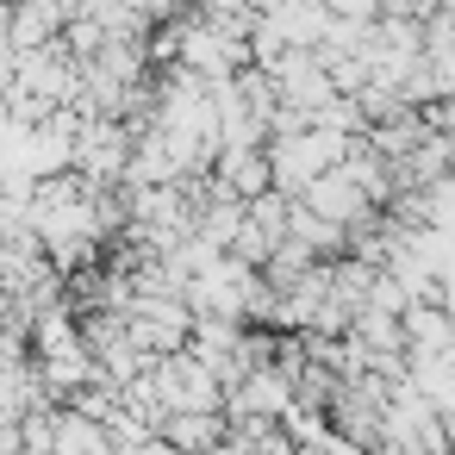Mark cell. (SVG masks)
<instances>
[{"label": "cell", "mask_w": 455, "mask_h": 455, "mask_svg": "<svg viewBox=\"0 0 455 455\" xmlns=\"http://www.w3.org/2000/svg\"><path fill=\"white\" fill-rule=\"evenodd\" d=\"M225 200H256V194H268V156H262V144H250V150H219L212 156V175H206Z\"/></svg>", "instance_id": "obj_1"}, {"label": "cell", "mask_w": 455, "mask_h": 455, "mask_svg": "<svg viewBox=\"0 0 455 455\" xmlns=\"http://www.w3.org/2000/svg\"><path fill=\"white\" fill-rule=\"evenodd\" d=\"M156 436L175 449V455H212L225 443V411H169L156 424Z\"/></svg>", "instance_id": "obj_2"}]
</instances>
